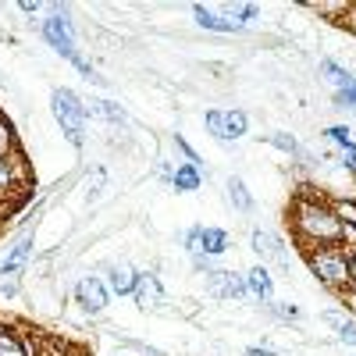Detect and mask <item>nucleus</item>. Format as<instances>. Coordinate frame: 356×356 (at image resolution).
I'll return each instance as SVG.
<instances>
[{"label": "nucleus", "instance_id": "obj_1", "mask_svg": "<svg viewBox=\"0 0 356 356\" xmlns=\"http://www.w3.org/2000/svg\"><path fill=\"white\" fill-rule=\"evenodd\" d=\"M296 228H300L303 239L310 243H321V246H332V243H342L349 239V228L346 221L332 211V207H324V203H314V200H300L296 203Z\"/></svg>", "mask_w": 356, "mask_h": 356}, {"label": "nucleus", "instance_id": "obj_2", "mask_svg": "<svg viewBox=\"0 0 356 356\" xmlns=\"http://www.w3.org/2000/svg\"><path fill=\"white\" fill-rule=\"evenodd\" d=\"M50 111L57 118V125L65 129V136L72 139V146H82V139H86V118H89L82 100L72 93V89H54V93H50Z\"/></svg>", "mask_w": 356, "mask_h": 356}, {"label": "nucleus", "instance_id": "obj_3", "mask_svg": "<svg viewBox=\"0 0 356 356\" xmlns=\"http://www.w3.org/2000/svg\"><path fill=\"white\" fill-rule=\"evenodd\" d=\"M310 271L324 282V285H332V289H342L353 282L349 275V257L342 250H332V246H324L321 253H310Z\"/></svg>", "mask_w": 356, "mask_h": 356}, {"label": "nucleus", "instance_id": "obj_4", "mask_svg": "<svg viewBox=\"0 0 356 356\" xmlns=\"http://www.w3.org/2000/svg\"><path fill=\"white\" fill-rule=\"evenodd\" d=\"M207 129H211V136L218 139V143H232V139H239V136H246V125H250V118H246V111H207Z\"/></svg>", "mask_w": 356, "mask_h": 356}, {"label": "nucleus", "instance_id": "obj_5", "mask_svg": "<svg viewBox=\"0 0 356 356\" xmlns=\"http://www.w3.org/2000/svg\"><path fill=\"white\" fill-rule=\"evenodd\" d=\"M43 40L61 54V57H68V61H75L79 57V50H75V36H72V22L61 15V8L54 4V18H47L43 22Z\"/></svg>", "mask_w": 356, "mask_h": 356}, {"label": "nucleus", "instance_id": "obj_6", "mask_svg": "<svg viewBox=\"0 0 356 356\" xmlns=\"http://www.w3.org/2000/svg\"><path fill=\"white\" fill-rule=\"evenodd\" d=\"M207 289H211V296H218V300H243L250 292L246 278L235 275V271H207Z\"/></svg>", "mask_w": 356, "mask_h": 356}, {"label": "nucleus", "instance_id": "obj_7", "mask_svg": "<svg viewBox=\"0 0 356 356\" xmlns=\"http://www.w3.org/2000/svg\"><path fill=\"white\" fill-rule=\"evenodd\" d=\"M75 303L86 310V314H100L104 307H107V289H104V282L100 278H79V285H75Z\"/></svg>", "mask_w": 356, "mask_h": 356}, {"label": "nucleus", "instance_id": "obj_8", "mask_svg": "<svg viewBox=\"0 0 356 356\" xmlns=\"http://www.w3.org/2000/svg\"><path fill=\"white\" fill-rule=\"evenodd\" d=\"M253 250L264 260H271L275 267H282V271H289V267H292V257L285 253V243L278 239V235H271V232H253Z\"/></svg>", "mask_w": 356, "mask_h": 356}, {"label": "nucleus", "instance_id": "obj_9", "mask_svg": "<svg viewBox=\"0 0 356 356\" xmlns=\"http://www.w3.org/2000/svg\"><path fill=\"white\" fill-rule=\"evenodd\" d=\"M132 296H136V303H139L143 310H150V307H161V303H164V292H161L157 275H139Z\"/></svg>", "mask_w": 356, "mask_h": 356}, {"label": "nucleus", "instance_id": "obj_10", "mask_svg": "<svg viewBox=\"0 0 356 356\" xmlns=\"http://www.w3.org/2000/svg\"><path fill=\"white\" fill-rule=\"evenodd\" d=\"M193 15H196V22L203 25V29H211V33H239V22H228V18H221L218 11H211V8H203V4H193Z\"/></svg>", "mask_w": 356, "mask_h": 356}, {"label": "nucleus", "instance_id": "obj_11", "mask_svg": "<svg viewBox=\"0 0 356 356\" xmlns=\"http://www.w3.org/2000/svg\"><path fill=\"white\" fill-rule=\"evenodd\" d=\"M200 182H203L200 164H178V171L171 175V186H175L178 193H196Z\"/></svg>", "mask_w": 356, "mask_h": 356}, {"label": "nucleus", "instance_id": "obj_12", "mask_svg": "<svg viewBox=\"0 0 356 356\" xmlns=\"http://www.w3.org/2000/svg\"><path fill=\"white\" fill-rule=\"evenodd\" d=\"M107 275H111V289H114L118 296H132V292H136V278H139V275L132 271L129 264H114Z\"/></svg>", "mask_w": 356, "mask_h": 356}, {"label": "nucleus", "instance_id": "obj_13", "mask_svg": "<svg viewBox=\"0 0 356 356\" xmlns=\"http://www.w3.org/2000/svg\"><path fill=\"white\" fill-rule=\"evenodd\" d=\"M29 253H33V235H25V239L8 253V260L0 264V275H4V278H8V275H18V271H22V264L29 260Z\"/></svg>", "mask_w": 356, "mask_h": 356}, {"label": "nucleus", "instance_id": "obj_14", "mask_svg": "<svg viewBox=\"0 0 356 356\" xmlns=\"http://www.w3.org/2000/svg\"><path fill=\"white\" fill-rule=\"evenodd\" d=\"M246 285L250 292H257L264 303H271V296H275V282H271V271L267 267H253V271L246 275Z\"/></svg>", "mask_w": 356, "mask_h": 356}, {"label": "nucleus", "instance_id": "obj_15", "mask_svg": "<svg viewBox=\"0 0 356 356\" xmlns=\"http://www.w3.org/2000/svg\"><path fill=\"white\" fill-rule=\"evenodd\" d=\"M328 328H335L339 332V342H346V346H353L356 349V324L349 321V317H342V314H324L321 317Z\"/></svg>", "mask_w": 356, "mask_h": 356}, {"label": "nucleus", "instance_id": "obj_16", "mask_svg": "<svg viewBox=\"0 0 356 356\" xmlns=\"http://www.w3.org/2000/svg\"><path fill=\"white\" fill-rule=\"evenodd\" d=\"M228 200H232L235 211H243V214L253 207V200H250V193H246V182H243L239 175H232V178H228Z\"/></svg>", "mask_w": 356, "mask_h": 356}, {"label": "nucleus", "instance_id": "obj_17", "mask_svg": "<svg viewBox=\"0 0 356 356\" xmlns=\"http://www.w3.org/2000/svg\"><path fill=\"white\" fill-rule=\"evenodd\" d=\"M321 72H324V75H328V79L335 82V89H339V93H349V89H356V79H353L346 68H339L335 61H324V65H321Z\"/></svg>", "mask_w": 356, "mask_h": 356}, {"label": "nucleus", "instance_id": "obj_18", "mask_svg": "<svg viewBox=\"0 0 356 356\" xmlns=\"http://www.w3.org/2000/svg\"><path fill=\"white\" fill-rule=\"evenodd\" d=\"M0 356H25L22 342H18L15 332H8V328H0Z\"/></svg>", "mask_w": 356, "mask_h": 356}, {"label": "nucleus", "instance_id": "obj_19", "mask_svg": "<svg viewBox=\"0 0 356 356\" xmlns=\"http://www.w3.org/2000/svg\"><path fill=\"white\" fill-rule=\"evenodd\" d=\"M15 178H18V164L11 157H4V161H0V193H8L15 186Z\"/></svg>", "mask_w": 356, "mask_h": 356}, {"label": "nucleus", "instance_id": "obj_20", "mask_svg": "<svg viewBox=\"0 0 356 356\" xmlns=\"http://www.w3.org/2000/svg\"><path fill=\"white\" fill-rule=\"evenodd\" d=\"M11 154H15V129L0 118V161L11 157Z\"/></svg>", "mask_w": 356, "mask_h": 356}, {"label": "nucleus", "instance_id": "obj_21", "mask_svg": "<svg viewBox=\"0 0 356 356\" xmlns=\"http://www.w3.org/2000/svg\"><path fill=\"white\" fill-rule=\"evenodd\" d=\"M260 139L275 143L278 150H285V154H292V157H300V143H296L292 136H285V132H275V136H260Z\"/></svg>", "mask_w": 356, "mask_h": 356}, {"label": "nucleus", "instance_id": "obj_22", "mask_svg": "<svg viewBox=\"0 0 356 356\" xmlns=\"http://www.w3.org/2000/svg\"><path fill=\"white\" fill-rule=\"evenodd\" d=\"M324 136H328L335 146H342V150H353V146H356V143L349 139V129H342V125H332V129L324 132Z\"/></svg>", "mask_w": 356, "mask_h": 356}, {"label": "nucleus", "instance_id": "obj_23", "mask_svg": "<svg viewBox=\"0 0 356 356\" xmlns=\"http://www.w3.org/2000/svg\"><path fill=\"white\" fill-rule=\"evenodd\" d=\"M225 15H228V18H243V22H246V18H253V15H257V4H239V8H232V4H228V8H225Z\"/></svg>", "mask_w": 356, "mask_h": 356}, {"label": "nucleus", "instance_id": "obj_24", "mask_svg": "<svg viewBox=\"0 0 356 356\" xmlns=\"http://www.w3.org/2000/svg\"><path fill=\"white\" fill-rule=\"evenodd\" d=\"M100 107V114H107L111 122H125V111L118 107V104H111V100H104V104H97Z\"/></svg>", "mask_w": 356, "mask_h": 356}, {"label": "nucleus", "instance_id": "obj_25", "mask_svg": "<svg viewBox=\"0 0 356 356\" xmlns=\"http://www.w3.org/2000/svg\"><path fill=\"white\" fill-rule=\"evenodd\" d=\"M275 314H278L282 321H296V317H300V310L289 307V303H275Z\"/></svg>", "mask_w": 356, "mask_h": 356}, {"label": "nucleus", "instance_id": "obj_26", "mask_svg": "<svg viewBox=\"0 0 356 356\" xmlns=\"http://www.w3.org/2000/svg\"><path fill=\"white\" fill-rule=\"evenodd\" d=\"M335 100H339L342 107H353V111H356V89H349V93H335Z\"/></svg>", "mask_w": 356, "mask_h": 356}, {"label": "nucleus", "instance_id": "obj_27", "mask_svg": "<svg viewBox=\"0 0 356 356\" xmlns=\"http://www.w3.org/2000/svg\"><path fill=\"white\" fill-rule=\"evenodd\" d=\"M342 161H346V168L356 175V146H353V150H342Z\"/></svg>", "mask_w": 356, "mask_h": 356}, {"label": "nucleus", "instance_id": "obj_28", "mask_svg": "<svg viewBox=\"0 0 356 356\" xmlns=\"http://www.w3.org/2000/svg\"><path fill=\"white\" fill-rule=\"evenodd\" d=\"M246 356H275V353H271V349H250Z\"/></svg>", "mask_w": 356, "mask_h": 356}, {"label": "nucleus", "instance_id": "obj_29", "mask_svg": "<svg viewBox=\"0 0 356 356\" xmlns=\"http://www.w3.org/2000/svg\"><path fill=\"white\" fill-rule=\"evenodd\" d=\"M349 275H353V285H356V253L349 257Z\"/></svg>", "mask_w": 356, "mask_h": 356}, {"label": "nucleus", "instance_id": "obj_30", "mask_svg": "<svg viewBox=\"0 0 356 356\" xmlns=\"http://www.w3.org/2000/svg\"><path fill=\"white\" fill-rule=\"evenodd\" d=\"M353 29H356V8H353Z\"/></svg>", "mask_w": 356, "mask_h": 356}]
</instances>
